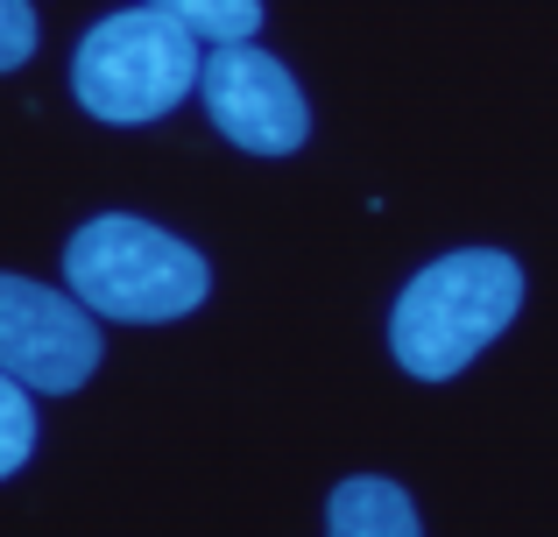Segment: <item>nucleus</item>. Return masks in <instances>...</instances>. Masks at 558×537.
Listing matches in <instances>:
<instances>
[{
  "instance_id": "1",
  "label": "nucleus",
  "mask_w": 558,
  "mask_h": 537,
  "mask_svg": "<svg viewBox=\"0 0 558 537\" xmlns=\"http://www.w3.org/2000/svg\"><path fill=\"white\" fill-rule=\"evenodd\" d=\"M523 304V269L502 248H460L417 269L389 312V346L417 382L460 375Z\"/></svg>"
},
{
  "instance_id": "2",
  "label": "nucleus",
  "mask_w": 558,
  "mask_h": 537,
  "mask_svg": "<svg viewBox=\"0 0 558 537\" xmlns=\"http://www.w3.org/2000/svg\"><path fill=\"white\" fill-rule=\"evenodd\" d=\"M64 283L85 312L121 318V326H163V318H184L205 304L213 290V269H205L198 248H184L178 234L149 220H128V212H107V220H85L64 248Z\"/></svg>"
},
{
  "instance_id": "3",
  "label": "nucleus",
  "mask_w": 558,
  "mask_h": 537,
  "mask_svg": "<svg viewBox=\"0 0 558 537\" xmlns=\"http://www.w3.org/2000/svg\"><path fill=\"white\" fill-rule=\"evenodd\" d=\"M198 36L156 8H121L107 22L85 28L78 57H71V93L93 121L142 127L163 121L184 93H198Z\"/></svg>"
},
{
  "instance_id": "4",
  "label": "nucleus",
  "mask_w": 558,
  "mask_h": 537,
  "mask_svg": "<svg viewBox=\"0 0 558 537\" xmlns=\"http://www.w3.org/2000/svg\"><path fill=\"white\" fill-rule=\"evenodd\" d=\"M198 93L213 127L247 156H290L312 135V107H304L298 78L255 42H213L198 57Z\"/></svg>"
},
{
  "instance_id": "5",
  "label": "nucleus",
  "mask_w": 558,
  "mask_h": 537,
  "mask_svg": "<svg viewBox=\"0 0 558 537\" xmlns=\"http://www.w3.org/2000/svg\"><path fill=\"white\" fill-rule=\"evenodd\" d=\"M99 368V326L85 304L57 297V290L28 283V276H0V375L22 389H78Z\"/></svg>"
},
{
  "instance_id": "6",
  "label": "nucleus",
  "mask_w": 558,
  "mask_h": 537,
  "mask_svg": "<svg viewBox=\"0 0 558 537\" xmlns=\"http://www.w3.org/2000/svg\"><path fill=\"white\" fill-rule=\"evenodd\" d=\"M326 537H424V530H417V510H410V496L396 481L354 474L326 502Z\"/></svg>"
},
{
  "instance_id": "7",
  "label": "nucleus",
  "mask_w": 558,
  "mask_h": 537,
  "mask_svg": "<svg viewBox=\"0 0 558 537\" xmlns=\"http://www.w3.org/2000/svg\"><path fill=\"white\" fill-rule=\"evenodd\" d=\"M142 8L184 22L198 42H255L262 28V0H142Z\"/></svg>"
},
{
  "instance_id": "8",
  "label": "nucleus",
  "mask_w": 558,
  "mask_h": 537,
  "mask_svg": "<svg viewBox=\"0 0 558 537\" xmlns=\"http://www.w3.org/2000/svg\"><path fill=\"white\" fill-rule=\"evenodd\" d=\"M28 453H36V411H28V389L14 382V375H0V481H8Z\"/></svg>"
},
{
  "instance_id": "9",
  "label": "nucleus",
  "mask_w": 558,
  "mask_h": 537,
  "mask_svg": "<svg viewBox=\"0 0 558 537\" xmlns=\"http://www.w3.org/2000/svg\"><path fill=\"white\" fill-rule=\"evenodd\" d=\"M36 50V8L28 0H0V71H22Z\"/></svg>"
}]
</instances>
